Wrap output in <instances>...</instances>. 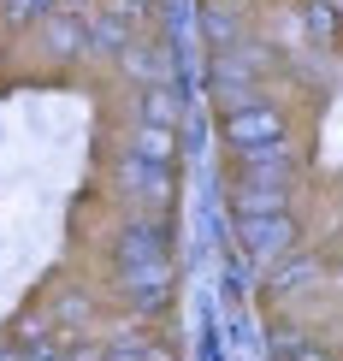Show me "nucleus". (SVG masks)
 Listing matches in <instances>:
<instances>
[{"label":"nucleus","mask_w":343,"mask_h":361,"mask_svg":"<svg viewBox=\"0 0 343 361\" xmlns=\"http://www.w3.org/2000/svg\"><path fill=\"white\" fill-rule=\"evenodd\" d=\"M266 130H273V118H266V113H249V118H237V125H231V137L255 142V137H266Z\"/></svg>","instance_id":"1"}]
</instances>
